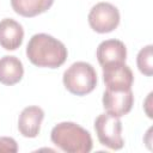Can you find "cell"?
Returning <instances> with one entry per match:
<instances>
[{"label": "cell", "mask_w": 153, "mask_h": 153, "mask_svg": "<svg viewBox=\"0 0 153 153\" xmlns=\"http://www.w3.org/2000/svg\"><path fill=\"white\" fill-rule=\"evenodd\" d=\"M65 87L75 96H85L92 92L97 85V73L87 62H74L63 73Z\"/></svg>", "instance_id": "cell-3"}, {"label": "cell", "mask_w": 153, "mask_h": 153, "mask_svg": "<svg viewBox=\"0 0 153 153\" xmlns=\"http://www.w3.org/2000/svg\"><path fill=\"white\" fill-rule=\"evenodd\" d=\"M87 19L93 31L108 33L118 26L120 12L117 7L110 2H98L91 8Z\"/></svg>", "instance_id": "cell-5"}, {"label": "cell", "mask_w": 153, "mask_h": 153, "mask_svg": "<svg viewBox=\"0 0 153 153\" xmlns=\"http://www.w3.org/2000/svg\"><path fill=\"white\" fill-rule=\"evenodd\" d=\"M53 4L54 0H11L14 12L26 18L36 17L48 11Z\"/></svg>", "instance_id": "cell-12"}, {"label": "cell", "mask_w": 153, "mask_h": 153, "mask_svg": "<svg viewBox=\"0 0 153 153\" xmlns=\"http://www.w3.org/2000/svg\"><path fill=\"white\" fill-rule=\"evenodd\" d=\"M51 142L67 153H88L92 149L91 134L74 122L57 123L50 134Z\"/></svg>", "instance_id": "cell-2"}, {"label": "cell", "mask_w": 153, "mask_h": 153, "mask_svg": "<svg viewBox=\"0 0 153 153\" xmlns=\"http://www.w3.org/2000/svg\"><path fill=\"white\" fill-rule=\"evenodd\" d=\"M97 59L102 67L111 63L126 62L127 48L124 43L118 39L103 41L97 48Z\"/></svg>", "instance_id": "cell-9"}, {"label": "cell", "mask_w": 153, "mask_h": 153, "mask_svg": "<svg viewBox=\"0 0 153 153\" xmlns=\"http://www.w3.org/2000/svg\"><path fill=\"white\" fill-rule=\"evenodd\" d=\"M23 26L11 18L0 22V45L6 50H16L23 43Z\"/></svg>", "instance_id": "cell-10"}, {"label": "cell", "mask_w": 153, "mask_h": 153, "mask_svg": "<svg viewBox=\"0 0 153 153\" xmlns=\"http://www.w3.org/2000/svg\"><path fill=\"white\" fill-rule=\"evenodd\" d=\"M94 130L99 142L110 149H121L124 146L122 137V122L120 117L109 112L99 115L94 121Z\"/></svg>", "instance_id": "cell-4"}, {"label": "cell", "mask_w": 153, "mask_h": 153, "mask_svg": "<svg viewBox=\"0 0 153 153\" xmlns=\"http://www.w3.org/2000/svg\"><path fill=\"white\" fill-rule=\"evenodd\" d=\"M44 118V111L36 105L26 106L19 115L18 129L25 137H36L39 134L41 124Z\"/></svg>", "instance_id": "cell-8"}, {"label": "cell", "mask_w": 153, "mask_h": 153, "mask_svg": "<svg viewBox=\"0 0 153 153\" xmlns=\"http://www.w3.org/2000/svg\"><path fill=\"white\" fill-rule=\"evenodd\" d=\"M134 104V96L131 88L128 90H109L106 88L103 94V106L106 112L121 117L127 115Z\"/></svg>", "instance_id": "cell-7"}, {"label": "cell", "mask_w": 153, "mask_h": 153, "mask_svg": "<svg viewBox=\"0 0 153 153\" xmlns=\"http://www.w3.org/2000/svg\"><path fill=\"white\" fill-rule=\"evenodd\" d=\"M24 67L22 61L16 56H2L0 59V82L4 85H14L22 80Z\"/></svg>", "instance_id": "cell-11"}, {"label": "cell", "mask_w": 153, "mask_h": 153, "mask_svg": "<svg viewBox=\"0 0 153 153\" xmlns=\"http://www.w3.org/2000/svg\"><path fill=\"white\" fill-rule=\"evenodd\" d=\"M152 44H148L146 45L145 48H142L139 54H137V57H136V63H137V68L139 71L147 75V76H151L153 74V63H152Z\"/></svg>", "instance_id": "cell-13"}, {"label": "cell", "mask_w": 153, "mask_h": 153, "mask_svg": "<svg viewBox=\"0 0 153 153\" xmlns=\"http://www.w3.org/2000/svg\"><path fill=\"white\" fill-rule=\"evenodd\" d=\"M103 68V80L109 90H128L131 88L134 75L131 69L124 63H111Z\"/></svg>", "instance_id": "cell-6"}, {"label": "cell", "mask_w": 153, "mask_h": 153, "mask_svg": "<svg viewBox=\"0 0 153 153\" xmlns=\"http://www.w3.org/2000/svg\"><path fill=\"white\" fill-rule=\"evenodd\" d=\"M67 54L65 44L47 33L33 35L26 45V56L37 67L59 68L65 63Z\"/></svg>", "instance_id": "cell-1"}, {"label": "cell", "mask_w": 153, "mask_h": 153, "mask_svg": "<svg viewBox=\"0 0 153 153\" xmlns=\"http://www.w3.org/2000/svg\"><path fill=\"white\" fill-rule=\"evenodd\" d=\"M18 151V145L14 139L1 136L0 137V152H12L16 153Z\"/></svg>", "instance_id": "cell-14"}]
</instances>
